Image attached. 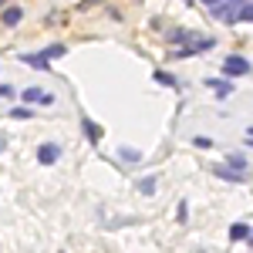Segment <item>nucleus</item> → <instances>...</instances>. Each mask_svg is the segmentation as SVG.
Instances as JSON below:
<instances>
[{
    "mask_svg": "<svg viewBox=\"0 0 253 253\" xmlns=\"http://www.w3.org/2000/svg\"><path fill=\"white\" fill-rule=\"evenodd\" d=\"M196 149H213V138H206V135H196Z\"/></svg>",
    "mask_w": 253,
    "mask_h": 253,
    "instance_id": "16",
    "label": "nucleus"
},
{
    "mask_svg": "<svg viewBox=\"0 0 253 253\" xmlns=\"http://www.w3.org/2000/svg\"><path fill=\"white\" fill-rule=\"evenodd\" d=\"M24 64H31V68H38V71H47V54L41 51V54H24Z\"/></svg>",
    "mask_w": 253,
    "mask_h": 253,
    "instance_id": "4",
    "label": "nucleus"
},
{
    "mask_svg": "<svg viewBox=\"0 0 253 253\" xmlns=\"http://www.w3.org/2000/svg\"><path fill=\"white\" fill-rule=\"evenodd\" d=\"M206 84H210V88H213V91H216L219 98H226L230 91H233V84H230V81H223V78H210Z\"/></svg>",
    "mask_w": 253,
    "mask_h": 253,
    "instance_id": "5",
    "label": "nucleus"
},
{
    "mask_svg": "<svg viewBox=\"0 0 253 253\" xmlns=\"http://www.w3.org/2000/svg\"><path fill=\"white\" fill-rule=\"evenodd\" d=\"M216 175H219V179H230V182H240V179H243V172H230L226 166H223V169H216Z\"/></svg>",
    "mask_w": 253,
    "mask_h": 253,
    "instance_id": "10",
    "label": "nucleus"
},
{
    "mask_svg": "<svg viewBox=\"0 0 253 253\" xmlns=\"http://www.w3.org/2000/svg\"><path fill=\"white\" fill-rule=\"evenodd\" d=\"M44 54H47V58H64V44H51Z\"/></svg>",
    "mask_w": 253,
    "mask_h": 253,
    "instance_id": "13",
    "label": "nucleus"
},
{
    "mask_svg": "<svg viewBox=\"0 0 253 253\" xmlns=\"http://www.w3.org/2000/svg\"><path fill=\"white\" fill-rule=\"evenodd\" d=\"M240 20H253V3H247V0L240 3Z\"/></svg>",
    "mask_w": 253,
    "mask_h": 253,
    "instance_id": "12",
    "label": "nucleus"
},
{
    "mask_svg": "<svg viewBox=\"0 0 253 253\" xmlns=\"http://www.w3.org/2000/svg\"><path fill=\"white\" fill-rule=\"evenodd\" d=\"M250 243H253V230H250Z\"/></svg>",
    "mask_w": 253,
    "mask_h": 253,
    "instance_id": "21",
    "label": "nucleus"
},
{
    "mask_svg": "<svg viewBox=\"0 0 253 253\" xmlns=\"http://www.w3.org/2000/svg\"><path fill=\"white\" fill-rule=\"evenodd\" d=\"M230 236H233V240H247V236H250V230H247L243 223H236L233 230H230Z\"/></svg>",
    "mask_w": 253,
    "mask_h": 253,
    "instance_id": "11",
    "label": "nucleus"
},
{
    "mask_svg": "<svg viewBox=\"0 0 253 253\" xmlns=\"http://www.w3.org/2000/svg\"><path fill=\"white\" fill-rule=\"evenodd\" d=\"M0 98H14V88L10 84H0Z\"/></svg>",
    "mask_w": 253,
    "mask_h": 253,
    "instance_id": "19",
    "label": "nucleus"
},
{
    "mask_svg": "<svg viewBox=\"0 0 253 253\" xmlns=\"http://www.w3.org/2000/svg\"><path fill=\"white\" fill-rule=\"evenodd\" d=\"M3 149H7V138H3V135H0V152H3Z\"/></svg>",
    "mask_w": 253,
    "mask_h": 253,
    "instance_id": "20",
    "label": "nucleus"
},
{
    "mask_svg": "<svg viewBox=\"0 0 253 253\" xmlns=\"http://www.w3.org/2000/svg\"><path fill=\"white\" fill-rule=\"evenodd\" d=\"M236 3H243V0H236Z\"/></svg>",
    "mask_w": 253,
    "mask_h": 253,
    "instance_id": "23",
    "label": "nucleus"
},
{
    "mask_svg": "<svg viewBox=\"0 0 253 253\" xmlns=\"http://www.w3.org/2000/svg\"><path fill=\"white\" fill-rule=\"evenodd\" d=\"M58 159H61V145H54V142H47V145L38 149V162H44V166H54Z\"/></svg>",
    "mask_w": 253,
    "mask_h": 253,
    "instance_id": "3",
    "label": "nucleus"
},
{
    "mask_svg": "<svg viewBox=\"0 0 253 253\" xmlns=\"http://www.w3.org/2000/svg\"><path fill=\"white\" fill-rule=\"evenodd\" d=\"M223 71H226V78H243V75H250V61L240 54H230L223 61Z\"/></svg>",
    "mask_w": 253,
    "mask_h": 253,
    "instance_id": "2",
    "label": "nucleus"
},
{
    "mask_svg": "<svg viewBox=\"0 0 253 253\" xmlns=\"http://www.w3.org/2000/svg\"><path fill=\"white\" fill-rule=\"evenodd\" d=\"M10 115H14V118H31V108H14Z\"/></svg>",
    "mask_w": 253,
    "mask_h": 253,
    "instance_id": "18",
    "label": "nucleus"
},
{
    "mask_svg": "<svg viewBox=\"0 0 253 253\" xmlns=\"http://www.w3.org/2000/svg\"><path fill=\"white\" fill-rule=\"evenodd\" d=\"M24 101L34 105V101H51V98L44 95V91H38V88H27V91H24Z\"/></svg>",
    "mask_w": 253,
    "mask_h": 253,
    "instance_id": "7",
    "label": "nucleus"
},
{
    "mask_svg": "<svg viewBox=\"0 0 253 253\" xmlns=\"http://www.w3.org/2000/svg\"><path fill=\"white\" fill-rule=\"evenodd\" d=\"M169 41H175V44H193V31H172V34H169Z\"/></svg>",
    "mask_w": 253,
    "mask_h": 253,
    "instance_id": "8",
    "label": "nucleus"
},
{
    "mask_svg": "<svg viewBox=\"0 0 253 253\" xmlns=\"http://www.w3.org/2000/svg\"><path fill=\"white\" fill-rule=\"evenodd\" d=\"M138 189H142V193H156V179H142Z\"/></svg>",
    "mask_w": 253,
    "mask_h": 253,
    "instance_id": "17",
    "label": "nucleus"
},
{
    "mask_svg": "<svg viewBox=\"0 0 253 253\" xmlns=\"http://www.w3.org/2000/svg\"><path fill=\"white\" fill-rule=\"evenodd\" d=\"M186 3H189V0H186Z\"/></svg>",
    "mask_w": 253,
    "mask_h": 253,
    "instance_id": "24",
    "label": "nucleus"
},
{
    "mask_svg": "<svg viewBox=\"0 0 253 253\" xmlns=\"http://www.w3.org/2000/svg\"><path fill=\"white\" fill-rule=\"evenodd\" d=\"M156 81H159V84H172V88H175V78L169 75V71H159V75H156Z\"/></svg>",
    "mask_w": 253,
    "mask_h": 253,
    "instance_id": "15",
    "label": "nucleus"
},
{
    "mask_svg": "<svg viewBox=\"0 0 253 253\" xmlns=\"http://www.w3.org/2000/svg\"><path fill=\"white\" fill-rule=\"evenodd\" d=\"M84 135L91 138V142H101V128H98L91 118H84Z\"/></svg>",
    "mask_w": 253,
    "mask_h": 253,
    "instance_id": "6",
    "label": "nucleus"
},
{
    "mask_svg": "<svg viewBox=\"0 0 253 253\" xmlns=\"http://www.w3.org/2000/svg\"><path fill=\"white\" fill-rule=\"evenodd\" d=\"M17 20H20V7H7V10H3V24H10V27H14Z\"/></svg>",
    "mask_w": 253,
    "mask_h": 253,
    "instance_id": "9",
    "label": "nucleus"
},
{
    "mask_svg": "<svg viewBox=\"0 0 253 253\" xmlns=\"http://www.w3.org/2000/svg\"><path fill=\"white\" fill-rule=\"evenodd\" d=\"M226 162H230L233 169H247V159L243 156H226Z\"/></svg>",
    "mask_w": 253,
    "mask_h": 253,
    "instance_id": "14",
    "label": "nucleus"
},
{
    "mask_svg": "<svg viewBox=\"0 0 253 253\" xmlns=\"http://www.w3.org/2000/svg\"><path fill=\"white\" fill-rule=\"evenodd\" d=\"M210 14H213L219 24H233V20H240V3H236V0H216Z\"/></svg>",
    "mask_w": 253,
    "mask_h": 253,
    "instance_id": "1",
    "label": "nucleus"
},
{
    "mask_svg": "<svg viewBox=\"0 0 253 253\" xmlns=\"http://www.w3.org/2000/svg\"><path fill=\"white\" fill-rule=\"evenodd\" d=\"M0 3H3V0H0Z\"/></svg>",
    "mask_w": 253,
    "mask_h": 253,
    "instance_id": "25",
    "label": "nucleus"
},
{
    "mask_svg": "<svg viewBox=\"0 0 253 253\" xmlns=\"http://www.w3.org/2000/svg\"><path fill=\"white\" fill-rule=\"evenodd\" d=\"M250 145H253V135H250Z\"/></svg>",
    "mask_w": 253,
    "mask_h": 253,
    "instance_id": "22",
    "label": "nucleus"
}]
</instances>
